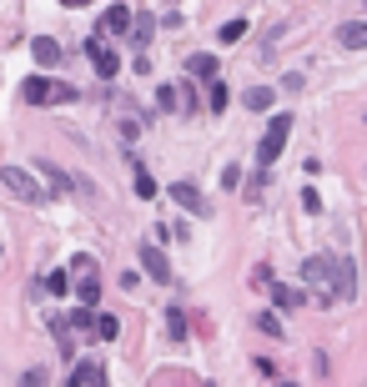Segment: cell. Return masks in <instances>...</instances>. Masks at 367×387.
Listing matches in <instances>:
<instances>
[{"instance_id":"1","label":"cell","mask_w":367,"mask_h":387,"mask_svg":"<svg viewBox=\"0 0 367 387\" xmlns=\"http://www.w3.org/2000/svg\"><path fill=\"white\" fill-rule=\"evenodd\" d=\"M302 282H307L317 292V302L327 307V302H348V297L357 292V277H352V262L348 256H307L302 262Z\"/></svg>"},{"instance_id":"2","label":"cell","mask_w":367,"mask_h":387,"mask_svg":"<svg viewBox=\"0 0 367 387\" xmlns=\"http://www.w3.org/2000/svg\"><path fill=\"white\" fill-rule=\"evenodd\" d=\"M20 101H31V106L76 101V85H66V81H46V76H31V81H20Z\"/></svg>"},{"instance_id":"3","label":"cell","mask_w":367,"mask_h":387,"mask_svg":"<svg viewBox=\"0 0 367 387\" xmlns=\"http://www.w3.org/2000/svg\"><path fill=\"white\" fill-rule=\"evenodd\" d=\"M71 277H76L81 307H96V302H101V267H96V256H76V262H71Z\"/></svg>"},{"instance_id":"4","label":"cell","mask_w":367,"mask_h":387,"mask_svg":"<svg viewBox=\"0 0 367 387\" xmlns=\"http://www.w3.org/2000/svg\"><path fill=\"white\" fill-rule=\"evenodd\" d=\"M287 136H292V116H287V111H277V116L267 121V136H262V146H256V161H262V166H272L277 156H282Z\"/></svg>"},{"instance_id":"5","label":"cell","mask_w":367,"mask_h":387,"mask_svg":"<svg viewBox=\"0 0 367 387\" xmlns=\"http://www.w3.org/2000/svg\"><path fill=\"white\" fill-rule=\"evenodd\" d=\"M0 181H6V191L20 197V201H46V186H40L31 171H20V166H6V171H0Z\"/></svg>"},{"instance_id":"6","label":"cell","mask_w":367,"mask_h":387,"mask_svg":"<svg viewBox=\"0 0 367 387\" xmlns=\"http://www.w3.org/2000/svg\"><path fill=\"white\" fill-rule=\"evenodd\" d=\"M85 56H91V66H96V76H101V81H111V76L121 71V56L106 46L101 35H96V40H85Z\"/></svg>"},{"instance_id":"7","label":"cell","mask_w":367,"mask_h":387,"mask_svg":"<svg viewBox=\"0 0 367 387\" xmlns=\"http://www.w3.org/2000/svg\"><path fill=\"white\" fill-rule=\"evenodd\" d=\"M171 201H177L181 211H191V217H211V201H206L191 181H177V186H171Z\"/></svg>"},{"instance_id":"8","label":"cell","mask_w":367,"mask_h":387,"mask_svg":"<svg viewBox=\"0 0 367 387\" xmlns=\"http://www.w3.org/2000/svg\"><path fill=\"white\" fill-rule=\"evenodd\" d=\"M31 56H35L46 71H51V66H60V40H51V35H35V40H31Z\"/></svg>"},{"instance_id":"9","label":"cell","mask_w":367,"mask_h":387,"mask_svg":"<svg viewBox=\"0 0 367 387\" xmlns=\"http://www.w3.org/2000/svg\"><path fill=\"white\" fill-rule=\"evenodd\" d=\"M141 267L156 277V282H171V262L161 256V247H141Z\"/></svg>"},{"instance_id":"10","label":"cell","mask_w":367,"mask_h":387,"mask_svg":"<svg viewBox=\"0 0 367 387\" xmlns=\"http://www.w3.org/2000/svg\"><path fill=\"white\" fill-rule=\"evenodd\" d=\"M342 51H367V20H348V26L337 31Z\"/></svg>"},{"instance_id":"11","label":"cell","mask_w":367,"mask_h":387,"mask_svg":"<svg viewBox=\"0 0 367 387\" xmlns=\"http://www.w3.org/2000/svg\"><path fill=\"white\" fill-rule=\"evenodd\" d=\"M267 287H272L277 312H297V307H302V292H297V287H287V282H267Z\"/></svg>"},{"instance_id":"12","label":"cell","mask_w":367,"mask_h":387,"mask_svg":"<svg viewBox=\"0 0 367 387\" xmlns=\"http://www.w3.org/2000/svg\"><path fill=\"white\" fill-rule=\"evenodd\" d=\"M101 26L111 31V35H126V31H131V10H126V6H106Z\"/></svg>"},{"instance_id":"13","label":"cell","mask_w":367,"mask_h":387,"mask_svg":"<svg viewBox=\"0 0 367 387\" xmlns=\"http://www.w3.org/2000/svg\"><path fill=\"white\" fill-rule=\"evenodd\" d=\"M71 382H76V387H101V382H106V372H101V362H76Z\"/></svg>"},{"instance_id":"14","label":"cell","mask_w":367,"mask_h":387,"mask_svg":"<svg viewBox=\"0 0 367 387\" xmlns=\"http://www.w3.org/2000/svg\"><path fill=\"white\" fill-rule=\"evenodd\" d=\"M116 332H121V322H116L111 312H96V307H91V337L106 342V337H116Z\"/></svg>"},{"instance_id":"15","label":"cell","mask_w":367,"mask_h":387,"mask_svg":"<svg viewBox=\"0 0 367 387\" xmlns=\"http://www.w3.org/2000/svg\"><path fill=\"white\" fill-rule=\"evenodd\" d=\"M272 101H277V91H267V85H252V91H242V106H247V111H267Z\"/></svg>"},{"instance_id":"16","label":"cell","mask_w":367,"mask_h":387,"mask_svg":"<svg viewBox=\"0 0 367 387\" xmlns=\"http://www.w3.org/2000/svg\"><path fill=\"white\" fill-rule=\"evenodd\" d=\"M126 35L136 40V51H146V40L156 35V20H151V15H141V20H136V15H131V31H126Z\"/></svg>"},{"instance_id":"17","label":"cell","mask_w":367,"mask_h":387,"mask_svg":"<svg viewBox=\"0 0 367 387\" xmlns=\"http://www.w3.org/2000/svg\"><path fill=\"white\" fill-rule=\"evenodd\" d=\"M191 76L197 81H217V56H191Z\"/></svg>"},{"instance_id":"18","label":"cell","mask_w":367,"mask_h":387,"mask_svg":"<svg viewBox=\"0 0 367 387\" xmlns=\"http://www.w3.org/2000/svg\"><path fill=\"white\" fill-rule=\"evenodd\" d=\"M227 101H231V91H227L222 81H211V91H206V106H211V111L222 116V111H227Z\"/></svg>"},{"instance_id":"19","label":"cell","mask_w":367,"mask_h":387,"mask_svg":"<svg viewBox=\"0 0 367 387\" xmlns=\"http://www.w3.org/2000/svg\"><path fill=\"white\" fill-rule=\"evenodd\" d=\"M40 171H46V176H51V186H56V191H71V186H76V181L66 176V171L56 166V161H40Z\"/></svg>"},{"instance_id":"20","label":"cell","mask_w":367,"mask_h":387,"mask_svg":"<svg viewBox=\"0 0 367 387\" xmlns=\"http://www.w3.org/2000/svg\"><path fill=\"white\" fill-rule=\"evenodd\" d=\"M242 35H247V20H227L222 26V46H236Z\"/></svg>"},{"instance_id":"21","label":"cell","mask_w":367,"mask_h":387,"mask_svg":"<svg viewBox=\"0 0 367 387\" xmlns=\"http://www.w3.org/2000/svg\"><path fill=\"white\" fill-rule=\"evenodd\" d=\"M256 327H262L267 337H282V317H277V312H262V317H256Z\"/></svg>"},{"instance_id":"22","label":"cell","mask_w":367,"mask_h":387,"mask_svg":"<svg viewBox=\"0 0 367 387\" xmlns=\"http://www.w3.org/2000/svg\"><path fill=\"white\" fill-rule=\"evenodd\" d=\"M46 292L66 297V292H71V277H66V272H51V277H46Z\"/></svg>"},{"instance_id":"23","label":"cell","mask_w":367,"mask_h":387,"mask_svg":"<svg viewBox=\"0 0 367 387\" xmlns=\"http://www.w3.org/2000/svg\"><path fill=\"white\" fill-rule=\"evenodd\" d=\"M136 197H141V201H151V197H156V181H151L146 171H136Z\"/></svg>"},{"instance_id":"24","label":"cell","mask_w":367,"mask_h":387,"mask_svg":"<svg viewBox=\"0 0 367 387\" xmlns=\"http://www.w3.org/2000/svg\"><path fill=\"white\" fill-rule=\"evenodd\" d=\"M171 337H186V317H181V307H171Z\"/></svg>"},{"instance_id":"25","label":"cell","mask_w":367,"mask_h":387,"mask_svg":"<svg viewBox=\"0 0 367 387\" xmlns=\"http://www.w3.org/2000/svg\"><path fill=\"white\" fill-rule=\"evenodd\" d=\"M302 206H307V211H322V197H317V191L307 186V191H302Z\"/></svg>"},{"instance_id":"26","label":"cell","mask_w":367,"mask_h":387,"mask_svg":"<svg viewBox=\"0 0 367 387\" xmlns=\"http://www.w3.org/2000/svg\"><path fill=\"white\" fill-rule=\"evenodd\" d=\"M66 6H85V0H66Z\"/></svg>"},{"instance_id":"27","label":"cell","mask_w":367,"mask_h":387,"mask_svg":"<svg viewBox=\"0 0 367 387\" xmlns=\"http://www.w3.org/2000/svg\"><path fill=\"white\" fill-rule=\"evenodd\" d=\"M206 387H211V382H206Z\"/></svg>"}]
</instances>
